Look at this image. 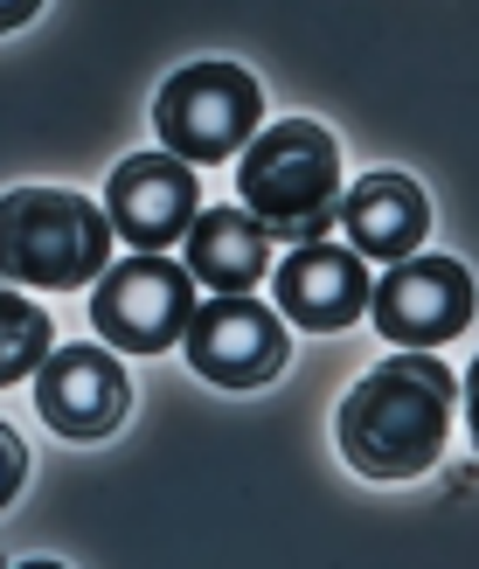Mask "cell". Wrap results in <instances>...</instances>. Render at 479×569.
<instances>
[{
    "label": "cell",
    "mask_w": 479,
    "mask_h": 569,
    "mask_svg": "<svg viewBox=\"0 0 479 569\" xmlns=\"http://www.w3.org/2000/svg\"><path fill=\"white\" fill-rule=\"evenodd\" d=\"M369 258L355 243H327L306 237L286 250V264H271V292L286 327L299 333H348L361 312H369Z\"/></svg>",
    "instance_id": "30bf717a"
},
{
    "label": "cell",
    "mask_w": 479,
    "mask_h": 569,
    "mask_svg": "<svg viewBox=\"0 0 479 569\" xmlns=\"http://www.w3.org/2000/svg\"><path fill=\"white\" fill-rule=\"evenodd\" d=\"M194 312V278L167 250H132L126 264H104L91 284V327L119 355H167Z\"/></svg>",
    "instance_id": "5b68a950"
},
{
    "label": "cell",
    "mask_w": 479,
    "mask_h": 569,
    "mask_svg": "<svg viewBox=\"0 0 479 569\" xmlns=\"http://www.w3.org/2000/svg\"><path fill=\"white\" fill-rule=\"evenodd\" d=\"M56 348V327H49V312L21 292V284L0 278V389H14L28 382L42 368V355Z\"/></svg>",
    "instance_id": "4fadbf2b"
},
{
    "label": "cell",
    "mask_w": 479,
    "mask_h": 569,
    "mask_svg": "<svg viewBox=\"0 0 479 569\" xmlns=\"http://www.w3.org/2000/svg\"><path fill=\"white\" fill-rule=\"evenodd\" d=\"M181 348H188V368L216 389H265L292 361V327L286 312L258 306L250 292H216L209 306L188 312Z\"/></svg>",
    "instance_id": "8992f818"
},
{
    "label": "cell",
    "mask_w": 479,
    "mask_h": 569,
    "mask_svg": "<svg viewBox=\"0 0 479 569\" xmlns=\"http://www.w3.org/2000/svg\"><path fill=\"white\" fill-rule=\"evenodd\" d=\"M42 14V0H0V36H14V28H28Z\"/></svg>",
    "instance_id": "2e32d148"
},
{
    "label": "cell",
    "mask_w": 479,
    "mask_h": 569,
    "mask_svg": "<svg viewBox=\"0 0 479 569\" xmlns=\"http://www.w3.org/2000/svg\"><path fill=\"white\" fill-rule=\"evenodd\" d=\"M265 126V91L243 63H188L160 83L153 98V132L167 153L188 167H222L250 147V132Z\"/></svg>",
    "instance_id": "277c9868"
},
{
    "label": "cell",
    "mask_w": 479,
    "mask_h": 569,
    "mask_svg": "<svg viewBox=\"0 0 479 569\" xmlns=\"http://www.w3.org/2000/svg\"><path fill=\"white\" fill-rule=\"evenodd\" d=\"M194 209H202V181L181 153H132L111 167L104 181V216H111V237L126 250H174L188 237Z\"/></svg>",
    "instance_id": "ba28073f"
},
{
    "label": "cell",
    "mask_w": 479,
    "mask_h": 569,
    "mask_svg": "<svg viewBox=\"0 0 479 569\" xmlns=\"http://www.w3.org/2000/svg\"><path fill=\"white\" fill-rule=\"evenodd\" d=\"M111 264V216L77 188L0 194V278L21 292H83Z\"/></svg>",
    "instance_id": "3957f363"
},
{
    "label": "cell",
    "mask_w": 479,
    "mask_h": 569,
    "mask_svg": "<svg viewBox=\"0 0 479 569\" xmlns=\"http://www.w3.org/2000/svg\"><path fill=\"white\" fill-rule=\"evenodd\" d=\"M21 479H28V445L14 438V423H0V507H14Z\"/></svg>",
    "instance_id": "5bb4252c"
},
{
    "label": "cell",
    "mask_w": 479,
    "mask_h": 569,
    "mask_svg": "<svg viewBox=\"0 0 479 569\" xmlns=\"http://www.w3.org/2000/svg\"><path fill=\"white\" fill-rule=\"evenodd\" d=\"M459 410H466V431H472V451H479V355H472V368L459 376Z\"/></svg>",
    "instance_id": "9a60e30c"
},
{
    "label": "cell",
    "mask_w": 479,
    "mask_h": 569,
    "mask_svg": "<svg viewBox=\"0 0 479 569\" xmlns=\"http://www.w3.org/2000/svg\"><path fill=\"white\" fill-rule=\"evenodd\" d=\"M36 410L70 445L111 438L132 410V382L119 368V348H49L36 368Z\"/></svg>",
    "instance_id": "9c48e42d"
},
{
    "label": "cell",
    "mask_w": 479,
    "mask_h": 569,
    "mask_svg": "<svg viewBox=\"0 0 479 569\" xmlns=\"http://www.w3.org/2000/svg\"><path fill=\"white\" fill-rule=\"evenodd\" d=\"M237 202L271 230V243L327 237L341 216V139L320 119L258 126L237 153Z\"/></svg>",
    "instance_id": "7a4b0ae2"
},
{
    "label": "cell",
    "mask_w": 479,
    "mask_h": 569,
    "mask_svg": "<svg viewBox=\"0 0 479 569\" xmlns=\"http://www.w3.org/2000/svg\"><path fill=\"white\" fill-rule=\"evenodd\" d=\"M452 410H459V376L445 368L431 348H397L389 361H376L333 417L341 459L376 479V487H410L425 479L445 445H452Z\"/></svg>",
    "instance_id": "6da1fadb"
},
{
    "label": "cell",
    "mask_w": 479,
    "mask_h": 569,
    "mask_svg": "<svg viewBox=\"0 0 479 569\" xmlns=\"http://www.w3.org/2000/svg\"><path fill=\"white\" fill-rule=\"evenodd\" d=\"M472 306H479L472 271L459 258H425V250L397 258L369 284V312L389 348H445L472 327Z\"/></svg>",
    "instance_id": "52a82bcc"
},
{
    "label": "cell",
    "mask_w": 479,
    "mask_h": 569,
    "mask_svg": "<svg viewBox=\"0 0 479 569\" xmlns=\"http://www.w3.org/2000/svg\"><path fill=\"white\" fill-rule=\"evenodd\" d=\"M333 222H341V237L369 264H397L410 250H425V237H431V194L410 174H361L341 194V216Z\"/></svg>",
    "instance_id": "8fae6325"
},
{
    "label": "cell",
    "mask_w": 479,
    "mask_h": 569,
    "mask_svg": "<svg viewBox=\"0 0 479 569\" xmlns=\"http://www.w3.org/2000/svg\"><path fill=\"white\" fill-rule=\"evenodd\" d=\"M181 250H188V278L209 284V292H258L271 278V230L243 202L237 209H194Z\"/></svg>",
    "instance_id": "7c38bea8"
}]
</instances>
